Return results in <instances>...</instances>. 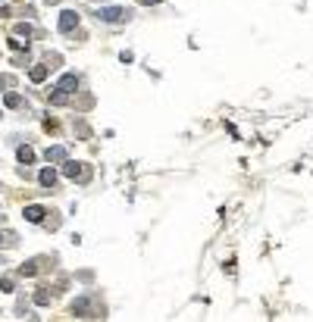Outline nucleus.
<instances>
[{
	"mask_svg": "<svg viewBox=\"0 0 313 322\" xmlns=\"http://www.w3.org/2000/svg\"><path fill=\"white\" fill-rule=\"evenodd\" d=\"M76 88H79V78H76V75H63V78L57 82V94H53V100L63 103V100H66V94H72Z\"/></svg>",
	"mask_w": 313,
	"mask_h": 322,
	"instance_id": "f03ea898",
	"label": "nucleus"
},
{
	"mask_svg": "<svg viewBox=\"0 0 313 322\" xmlns=\"http://www.w3.org/2000/svg\"><path fill=\"white\" fill-rule=\"evenodd\" d=\"M25 219L28 222H41L44 219V210L41 207H25Z\"/></svg>",
	"mask_w": 313,
	"mask_h": 322,
	"instance_id": "423d86ee",
	"label": "nucleus"
},
{
	"mask_svg": "<svg viewBox=\"0 0 313 322\" xmlns=\"http://www.w3.org/2000/svg\"><path fill=\"white\" fill-rule=\"evenodd\" d=\"M31 159H34L31 147H19V163H31Z\"/></svg>",
	"mask_w": 313,
	"mask_h": 322,
	"instance_id": "1a4fd4ad",
	"label": "nucleus"
},
{
	"mask_svg": "<svg viewBox=\"0 0 313 322\" xmlns=\"http://www.w3.org/2000/svg\"><path fill=\"white\" fill-rule=\"evenodd\" d=\"M141 4H160V0H141Z\"/></svg>",
	"mask_w": 313,
	"mask_h": 322,
	"instance_id": "ddd939ff",
	"label": "nucleus"
},
{
	"mask_svg": "<svg viewBox=\"0 0 313 322\" xmlns=\"http://www.w3.org/2000/svg\"><path fill=\"white\" fill-rule=\"evenodd\" d=\"M38 182H41L44 188H53V185H57V172H53V169H41V175H38Z\"/></svg>",
	"mask_w": 313,
	"mask_h": 322,
	"instance_id": "39448f33",
	"label": "nucleus"
},
{
	"mask_svg": "<svg viewBox=\"0 0 313 322\" xmlns=\"http://www.w3.org/2000/svg\"><path fill=\"white\" fill-rule=\"evenodd\" d=\"M7 106H19V94H7Z\"/></svg>",
	"mask_w": 313,
	"mask_h": 322,
	"instance_id": "f8f14e48",
	"label": "nucleus"
},
{
	"mask_svg": "<svg viewBox=\"0 0 313 322\" xmlns=\"http://www.w3.org/2000/svg\"><path fill=\"white\" fill-rule=\"evenodd\" d=\"M69 178H72V182H76V178H79V182H85V178H88V169L82 166V163H66V169H63Z\"/></svg>",
	"mask_w": 313,
	"mask_h": 322,
	"instance_id": "20e7f679",
	"label": "nucleus"
},
{
	"mask_svg": "<svg viewBox=\"0 0 313 322\" xmlns=\"http://www.w3.org/2000/svg\"><path fill=\"white\" fill-rule=\"evenodd\" d=\"M47 159H53V163H57V159H66V147H50Z\"/></svg>",
	"mask_w": 313,
	"mask_h": 322,
	"instance_id": "0eeeda50",
	"label": "nucleus"
},
{
	"mask_svg": "<svg viewBox=\"0 0 313 322\" xmlns=\"http://www.w3.org/2000/svg\"><path fill=\"white\" fill-rule=\"evenodd\" d=\"M4 85H7V82H4V78H0V91H4Z\"/></svg>",
	"mask_w": 313,
	"mask_h": 322,
	"instance_id": "4468645a",
	"label": "nucleus"
},
{
	"mask_svg": "<svg viewBox=\"0 0 313 322\" xmlns=\"http://www.w3.org/2000/svg\"><path fill=\"white\" fill-rule=\"evenodd\" d=\"M57 25H60V31H63V34H69L72 28L79 25V13H76V10H63V13H60V22H57Z\"/></svg>",
	"mask_w": 313,
	"mask_h": 322,
	"instance_id": "7ed1b4c3",
	"label": "nucleus"
},
{
	"mask_svg": "<svg viewBox=\"0 0 313 322\" xmlns=\"http://www.w3.org/2000/svg\"><path fill=\"white\" fill-rule=\"evenodd\" d=\"M44 78H47V69L44 66H34L31 69V82H44Z\"/></svg>",
	"mask_w": 313,
	"mask_h": 322,
	"instance_id": "6e6552de",
	"label": "nucleus"
},
{
	"mask_svg": "<svg viewBox=\"0 0 313 322\" xmlns=\"http://www.w3.org/2000/svg\"><path fill=\"white\" fill-rule=\"evenodd\" d=\"M128 16H132V13L122 10V7H100V10H97V19H100V22H125Z\"/></svg>",
	"mask_w": 313,
	"mask_h": 322,
	"instance_id": "f257e3e1",
	"label": "nucleus"
},
{
	"mask_svg": "<svg viewBox=\"0 0 313 322\" xmlns=\"http://www.w3.org/2000/svg\"><path fill=\"white\" fill-rule=\"evenodd\" d=\"M34 269H38V266H34V263H25L19 272H22V275H34Z\"/></svg>",
	"mask_w": 313,
	"mask_h": 322,
	"instance_id": "9b49d317",
	"label": "nucleus"
},
{
	"mask_svg": "<svg viewBox=\"0 0 313 322\" xmlns=\"http://www.w3.org/2000/svg\"><path fill=\"white\" fill-rule=\"evenodd\" d=\"M13 241H16L13 231H0V247H7V244H13Z\"/></svg>",
	"mask_w": 313,
	"mask_h": 322,
	"instance_id": "9d476101",
	"label": "nucleus"
}]
</instances>
